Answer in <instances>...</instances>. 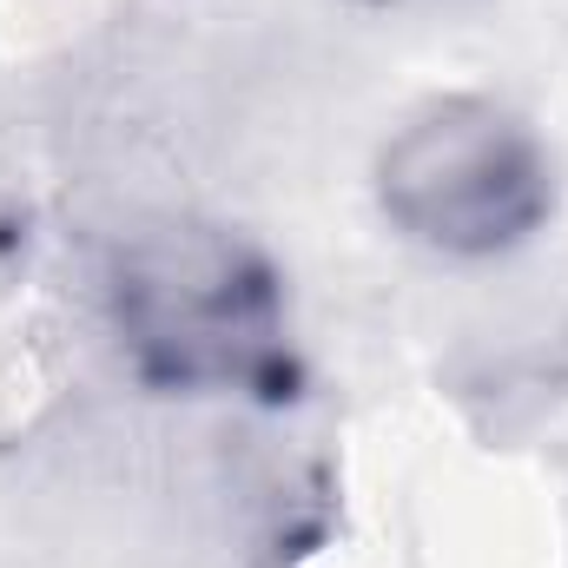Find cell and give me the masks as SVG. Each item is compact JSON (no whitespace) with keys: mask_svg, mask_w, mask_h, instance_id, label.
Segmentation results:
<instances>
[{"mask_svg":"<svg viewBox=\"0 0 568 568\" xmlns=\"http://www.w3.org/2000/svg\"><path fill=\"white\" fill-rule=\"evenodd\" d=\"M384 219L436 258H503L556 212V159L542 133L489 93H436L371 165Z\"/></svg>","mask_w":568,"mask_h":568,"instance_id":"cell-2","label":"cell"},{"mask_svg":"<svg viewBox=\"0 0 568 568\" xmlns=\"http://www.w3.org/2000/svg\"><path fill=\"white\" fill-rule=\"evenodd\" d=\"M106 324L133 377L179 397L272 390L291 357L278 265L225 225L159 219L106 265Z\"/></svg>","mask_w":568,"mask_h":568,"instance_id":"cell-1","label":"cell"}]
</instances>
